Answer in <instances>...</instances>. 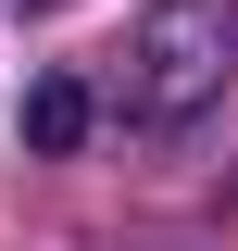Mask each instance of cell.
Returning <instances> with one entry per match:
<instances>
[{"label":"cell","mask_w":238,"mask_h":251,"mask_svg":"<svg viewBox=\"0 0 238 251\" xmlns=\"http://www.w3.org/2000/svg\"><path fill=\"white\" fill-rule=\"evenodd\" d=\"M238 63V0H150L125 38V113L138 126H188Z\"/></svg>","instance_id":"6da1fadb"},{"label":"cell","mask_w":238,"mask_h":251,"mask_svg":"<svg viewBox=\"0 0 238 251\" xmlns=\"http://www.w3.org/2000/svg\"><path fill=\"white\" fill-rule=\"evenodd\" d=\"M25 138L38 151H75V138H88V88H75V75H38L25 88Z\"/></svg>","instance_id":"7a4b0ae2"},{"label":"cell","mask_w":238,"mask_h":251,"mask_svg":"<svg viewBox=\"0 0 238 251\" xmlns=\"http://www.w3.org/2000/svg\"><path fill=\"white\" fill-rule=\"evenodd\" d=\"M13 13H63V0H13Z\"/></svg>","instance_id":"3957f363"}]
</instances>
